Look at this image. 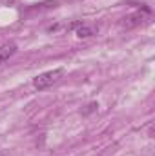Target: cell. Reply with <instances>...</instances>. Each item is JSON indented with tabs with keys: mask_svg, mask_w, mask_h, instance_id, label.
I'll use <instances>...</instances> for the list:
<instances>
[{
	"mask_svg": "<svg viewBox=\"0 0 155 156\" xmlns=\"http://www.w3.org/2000/svg\"><path fill=\"white\" fill-rule=\"evenodd\" d=\"M64 75V69L62 67H57V69H51V71H44L33 78V87L37 91H46L49 89L51 85H55Z\"/></svg>",
	"mask_w": 155,
	"mask_h": 156,
	"instance_id": "1",
	"label": "cell"
},
{
	"mask_svg": "<svg viewBox=\"0 0 155 156\" xmlns=\"http://www.w3.org/2000/svg\"><path fill=\"white\" fill-rule=\"evenodd\" d=\"M144 20H146V16H144L141 11H135V13H128L126 16H122V18H120V26H122L124 29H133V27L142 26Z\"/></svg>",
	"mask_w": 155,
	"mask_h": 156,
	"instance_id": "2",
	"label": "cell"
},
{
	"mask_svg": "<svg viewBox=\"0 0 155 156\" xmlns=\"http://www.w3.org/2000/svg\"><path fill=\"white\" fill-rule=\"evenodd\" d=\"M17 51H18V45H17L15 42H7V44L0 45V66H2L4 62H7Z\"/></svg>",
	"mask_w": 155,
	"mask_h": 156,
	"instance_id": "3",
	"label": "cell"
},
{
	"mask_svg": "<svg viewBox=\"0 0 155 156\" xmlns=\"http://www.w3.org/2000/svg\"><path fill=\"white\" fill-rule=\"evenodd\" d=\"M75 35L78 38H89L93 35H97V27L95 26H89L86 22H80L77 27H75Z\"/></svg>",
	"mask_w": 155,
	"mask_h": 156,
	"instance_id": "4",
	"label": "cell"
},
{
	"mask_svg": "<svg viewBox=\"0 0 155 156\" xmlns=\"http://www.w3.org/2000/svg\"><path fill=\"white\" fill-rule=\"evenodd\" d=\"M0 156H4V154H2V153H0Z\"/></svg>",
	"mask_w": 155,
	"mask_h": 156,
	"instance_id": "5",
	"label": "cell"
}]
</instances>
